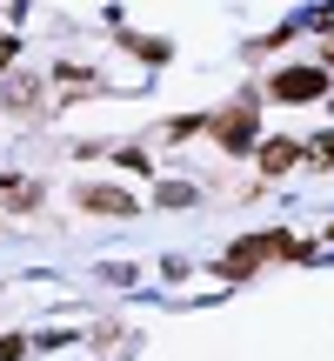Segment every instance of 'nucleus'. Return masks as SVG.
<instances>
[{
    "instance_id": "423d86ee",
    "label": "nucleus",
    "mask_w": 334,
    "mask_h": 361,
    "mask_svg": "<svg viewBox=\"0 0 334 361\" xmlns=\"http://www.w3.org/2000/svg\"><path fill=\"white\" fill-rule=\"evenodd\" d=\"M0 207L34 214V207H40V188H34V180H20V174H0Z\"/></svg>"
},
{
    "instance_id": "0eeeda50",
    "label": "nucleus",
    "mask_w": 334,
    "mask_h": 361,
    "mask_svg": "<svg viewBox=\"0 0 334 361\" xmlns=\"http://www.w3.org/2000/svg\"><path fill=\"white\" fill-rule=\"evenodd\" d=\"M40 101H47V94H40L34 74H13V80H7V107H13V114H34Z\"/></svg>"
},
{
    "instance_id": "f257e3e1",
    "label": "nucleus",
    "mask_w": 334,
    "mask_h": 361,
    "mask_svg": "<svg viewBox=\"0 0 334 361\" xmlns=\"http://www.w3.org/2000/svg\"><path fill=\"white\" fill-rule=\"evenodd\" d=\"M301 255H314V247H308V241H295V234H254V241L228 247L214 268H221V281H247L261 261H301Z\"/></svg>"
},
{
    "instance_id": "20e7f679",
    "label": "nucleus",
    "mask_w": 334,
    "mask_h": 361,
    "mask_svg": "<svg viewBox=\"0 0 334 361\" xmlns=\"http://www.w3.org/2000/svg\"><path fill=\"white\" fill-rule=\"evenodd\" d=\"M301 161H308V147H301V141H287V134L261 141V174H268V180H281L287 168H301Z\"/></svg>"
},
{
    "instance_id": "39448f33",
    "label": "nucleus",
    "mask_w": 334,
    "mask_h": 361,
    "mask_svg": "<svg viewBox=\"0 0 334 361\" xmlns=\"http://www.w3.org/2000/svg\"><path fill=\"white\" fill-rule=\"evenodd\" d=\"M74 201L87 214H134V194H120V188H74Z\"/></svg>"
},
{
    "instance_id": "7ed1b4c3",
    "label": "nucleus",
    "mask_w": 334,
    "mask_h": 361,
    "mask_svg": "<svg viewBox=\"0 0 334 361\" xmlns=\"http://www.w3.org/2000/svg\"><path fill=\"white\" fill-rule=\"evenodd\" d=\"M328 87H334V80H328V67H281V74L268 80V94H274V101H321Z\"/></svg>"
},
{
    "instance_id": "f03ea898",
    "label": "nucleus",
    "mask_w": 334,
    "mask_h": 361,
    "mask_svg": "<svg viewBox=\"0 0 334 361\" xmlns=\"http://www.w3.org/2000/svg\"><path fill=\"white\" fill-rule=\"evenodd\" d=\"M254 101L241 107H221V114H207V134H214V147H228V154H241V147H254Z\"/></svg>"
},
{
    "instance_id": "f8f14e48",
    "label": "nucleus",
    "mask_w": 334,
    "mask_h": 361,
    "mask_svg": "<svg viewBox=\"0 0 334 361\" xmlns=\"http://www.w3.org/2000/svg\"><path fill=\"white\" fill-rule=\"evenodd\" d=\"M328 234H334V228H328Z\"/></svg>"
},
{
    "instance_id": "6e6552de",
    "label": "nucleus",
    "mask_w": 334,
    "mask_h": 361,
    "mask_svg": "<svg viewBox=\"0 0 334 361\" xmlns=\"http://www.w3.org/2000/svg\"><path fill=\"white\" fill-rule=\"evenodd\" d=\"M308 161H314V168H334V134H321V141L308 147Z\"/></svg>"
},
{
    "instance_id": "1a4fd4ad",
    "label": "nucleus",
    "mask_w": 334,
    "mask_h": 361,
    "mask_svg": "<svg viewBox=\"0 0 334 361\" xmlns=\"http://www.w3.org/2000/svg\"><path fill=\"white\" fill-rule=\"evenodd\" d=\"M20 355H27V341H20V335H0V361H20Z\"/></svg>"
},
{
    "instance_id": "9b49d317",
    "label": "nucleus",
    "mask_w": 334,
    "mask_h": 361,
    "mask_svg": "<svg viewBox=\"0 0 334 361\" xmlns=\"http://www.w3.org/2000/svg\"><path fill=\"white\" fill-rule=\"evenodd\" d=\"M0 67H13V40H0Z\"/></svg>"
},
{
    "instance_id": "9d476101",
    "label": "nucleus",
    "mask_w": 334,
    "mask_h": 361,
    "mask_svg": "<svg viewBox=\"0 0 334 361\" xmlns=\"http://www.w3.org/2000/svg\"><path fill=\"white\" fill-rule=\"evenodd\" d=\"M13 20H20V7H0V34H7V27H13Z\"/></svg>"
}]
</instances>
